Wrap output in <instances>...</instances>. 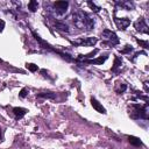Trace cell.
<instances>
[{
    "label": "cell",
    "mask_w": 149,
    "mask_h": 149,
    "mask_svg": "<svg viewBox=\"0 0 149 149\" xmlns=\"http://www.w3.org/2000/svg\"><path fill=\"white\" fill-rule=\"evenodd\" d=\"M73 18V23L77 28L79 29H86V31H91V29L95 27V21L93 19L86 14L83 11H78L76 13H73L72 15Z\"/></svg>",
    "instance_id": "6da1fadb"
},
{
    "label": "cell",
    "mask_w": 149,
    "mask_h": 149,
    "mask_svg": "<svg viewBox=\"0 0 149 149\" xmlns=\"http://www.w3.org/2000/svg\"><path fill=\"white\" fill-rule=\"evenodd\" d=\"M129 116L132 119H148V103H146L143 106L139 104H133L132 105V111L129 112Z\"/></svg>",
    "instance_id": "7a4b0ae2"
},
{
    "label": "cell",
    "mask_w": 149,
    "mask_h": 149,
    "mask_svg": "<svg viewBox=\"0 0 149 149\" xmlns=\"http://www.w3.org/2000/svg\"><path fill=\"white\" fill-rule=\"evenodd\" d=\"M32 34H33V36L35 37V40L41 44V47L42 48H44V49H47V50H49V51H52V52H55V54H57V55H59L62 58H64V59H67V61H73V59L70 57V55H68V54H65V52H63V51H59V50H57V49H55V48H52V46H50L49 43H47L44 40H42L35 32H32Z\"/></svg>",
    "instance_id": "3957f363"
},
{
    "label": "cell",
    "mask_w": 149,
    "mask_h": 149,
    "mask_svg": "<svg viewBox=\"0 0 149 149\" xmlns=\"http://www.w3.org/2000/svg\"><path fill=\"white\" fill-rule=\"evenodd\" d=\"M101 36L105 39V40H107L106 42H104L103 44H105V46H111V47H114V46H116V44H119V37L116 36V34L114 33V32H112V31H110V29H105V31L103 32V34H101Z\"/></svg>",
    "instance_id": "277c9868"
},
{
    "label": "cell",
    "mask_w": 149,
    "mask_h": 149,
    "mask_svg": "<svg viewBox=\"0 0 149 149\" xmlns=\"http://www.w3.org/2000/svg\"><path fill=\"white\" fill-rule=\"evenodd\" d=\"M98 42L97 37H86V39H79L76 41H72L71 43L78 47H93Z\"/></svg>",
    "instance_id": "5b68a950"
},
{
    "label": "cell",
    "mask_w": 149,
    "mask_h": 149,
    "mask_svg": "<svg viewBox=\"0 0 149 149\" xmlns=\"http://www.w3.org/2000/svg\"><path fill=\"white\" fill-rule=\"evenodd\" d=\"M68 7H69L68 1H56V3H54L55 12L58 15H64L67 13V11H68Z\"/></svg>",
    "instance_id": "8992f818"
},
{
    "label": "cell",
    "mask_w": 149,
    "mask_h": 149,
    "mask_svg": "<svg viewBox=\"0 0 149 149\" xmlns=\"http://www.w3.org/2000/svg\"><path fill=\"white\" fill-rule=\"evenodd\" d=\"M134 27L137 32L140 33H144V34H149V28H148V24L146 22V20L143 18H139V20L134 23Z\"/></svg>",
    "instance_id": "52a82bcc"
},
{
    "label": "cell",
    "mask_w": 149,
    "mask_h": 149,
    "mask_svg": "<svg viewBox=\"0 0 149 149\" xmlns=\"http://www.w3.org/2000/svg\"><path fill=\"white\" fill-rule=\"evenodd\" d=\"M114 22L118 27V29L120 31H126V28L131 24V20L128 18H122V19H119L116 16H114Z\"/></svg>",
    "instance_id": "ba28073f"
},
{
    "label": "cell",
    "mask_w": 149,
    "mask_h": 149,
    "mask_svg": "<svg viewBox=\"0 0 149 149\" xmlns=\"http://www.w3.org/2000/svg\"><path fill=\"white\" fill-rule=\"evenodd\" d=\"M91 105H92V107L97 111V112H99V113H103V114H106V110L104 108V106L96 99V98H91Z\"/></svg>",
    "instance_id": "9c48e42d"
},
{
    "label": "cell",
    "mask_w": 149,
    "mask_h": 149,
    "mask_svg": "<svg viewBox=\"0 0 149 149\" xmlns=\"http://www.w3.org/2000/svg\"><path fill=\"white\" fill-rule=\"evenodd\" d=\"M108 58V55L106 54V55H104V56H101V57H99V58H97V59H86V61H84V63H87V64H103L106 59Z\"/></svg>",
    "instance_id": "30bf717a"
},
{
    "label": "cell",
    "mask_w": 149,
    "mask_h": 149,
    "mask_svg": "<svg viewBox=\"0 0 149 149\" xmlns=\"http://www.w3.org/2000/svg\"><path fill=\"white\" fill-rule=\"evenodd\" d=\"M54 26H55L56 29H58V31L69 33V26H68L65 22H62V21H55Z\"/></svg>",
    "instance_id": "8fae6325"
},
{
    "label": "cell",
    "mask_w": 149,
    "mask_h": 149,
    "mask_svg": "<svg viewBox=\"0 0 149 149\" xmlns=\"http://www.w3.org/2000/svg\"><path fill=\"white\" fill-rule=\"evenodd\" d=\"M27 112H28V111H27L26 108H23V107H14V108H13V113H14V115H15L18 119H21L22 116H24Z\"/></svg>",
    "instance_id": "7c38bea8"
},
{
    "label": "cell",
    "mask_w": 149,
    "mask_h": 149,
    "mask_svg": "<svg viewBox=\"0 0 149 149\" xmlns=\"http://www.w3.org/2000/svg\"><path fill=\"white\" fill-rule=\"evenodd\" d=\"M121 65H122V59L119 57V56H115V58H114V64H113V67H112V71L113 72H118V69L119 68H121Z\"/></svg>",
    "instance_id": "4fadbf2b"
},
{
    "label": "cell",
    "mask_w": 149,
    "mask_h": 149,
    "mask_svg": "<svg viewBox=\"0 0 149 149\" xmlns=\"http://www.w3.org/2000/svg\"><path fill=\"white\" fill-rule=\"evenodd\" d=\"M128 141H129V143H131L132 146H134V147H140V146L143 144L142 141H141L139 137H136V136H128Z\"/></svg>",
    "instance_id": "5bb4252c"
},
{
    "label": "cell",
    "mask_w": 149,
    "mask_h": 149,
    "mask_svg": "<svg viewBox=\"0 0 149 149\" xmlns=\"http://www.w3.org/2000/svg\"><path fill=\"white\" fill-rule=\"evenodd\" d=\"M99 50L98 49H95L92 52H90L88 55H79L78 56V58H77V61H86V59H88V58H91V57H93L97 52H98Z\"/></svg>",
    "instance_id": "9a60e30c"
},
{
    "label": "cell",
    "mask_w": 149,
    "mask_h": 149,
    "mask_svg": "<svg viewBox=\"0 0 149 149\" xmlns=\"http://www.w3.org/2000/svg\"><path fill=\"white\" fill-rule=\"evenodd\" d=\"M115 4H116V5H120L121 7H124V8L127 10V11H131V10L134 7V5H133L132 3H129V1H115Z\"/></svg>",
    "instance_id": "2e32d148"
},
{
    "label": "cell",
    "mask_w": 149,
    "mask_h": 149,
    "mask_svg": "<svg viewBox=\"0 0 149 149\" xmlns=\"http://www.w3.org/2000/svg\"><path fill=\"white\" fill-rule=\"evenodd\" d=\"M56 97L55 93L52 92H41L39 95H36V98H47V99H54Z\"/></svg>",
    "instance_id": "e0dca14e"
},
{
    "label": "cell",
    "mask_w": 149,
    "mask_h": 149,
    "mask_svg": "<svg viewBox=\"0 0 149 149\" xmlns=\"http://www.w3.org/2000/svg\"><path fill=\"white\" fill-rule=\"evenodd\" d=\"M37 7H39V4H37V1H35V0H32V1L28 3V10L31 12H36Z\"/></svg>",
    "instance_id": "ac0fdd59"
},
{
    "label": "cell",
    "mask_w": 149,
    "mask_h": 149,
    "mask_svg": "<svg viewBox=\"0 0 149 149\" xmlns=\"http://www.w3.org/2000/svg\"><path fill=\"white\" fill-rule=\"evenodd\" d=\"M26 68H27L29 71H32V72H35V71L39 70V67H37L36 64H34V63H27V64H26Z\"/></svg>",
    "instance_id": "d6986e66"
},
{
    "label": "cell",
    "mask_w": 149,
    "mask_h": 149,
    "mask_svg": "<svg viewBox=\"0 0 149 149\" xmlns=\"http://www.w3.org/2000/svg\"><path fill=\"white\" fill-rule=\"evenodd\" d=\"M87 5H88V6H90V7L92 8V11H95L96 13H98V12L100 11V7L96 6V4H95V3H92V1H87Z\"/></svg>",
    "instance_id": "ffe728a7"
},
{
    "label": "cell",
    "mask_w": 149,
    "mask_h": 149,
    "mask_svg": "<svg viewBox=\"0 0 149 149\" xmlns=\"http://www.w3.org/2000/svg\"><path fill=\"white\" fill-rule=\"evenodd\" d=\"M126 90H127V85H126V84H121L120 88H119V90H116V92H118L119 95H121V93H124Z\"/></svg>",
    "instance_id": "44dd1931"
},
{
    "label": "cell",
    "mask_w": 149,
    "mask_h": 149,
    "mask_svg": "<svg viewBox=\"0 0 149 149\" xmlns=\"http://www.w3.org/2000/svg\"><path fill=\"white\" fill-rule=\"evenodd\" d=\"M27 95H28V90L26 87H23L22 90L20 91V93H19V96H20V98H26L27 97Z\"/></svg>",
    "instance_id": "7402d4cb"
},
{
    "label": "cell",
    "mask_w": 149,
    "mask_h": 149,
    "mask_svg": "<svg viewBox=\"0 0 149 149\" xmlns=\"http://www.w3.org/2000/svg\"><path fill=\"white\" fill-rule=\"evenodd\" d=\"M136 41H137V43H139L140 46H142L144 49H148V48H149V44H148L147 41H142V40H136Z\"/></svg>",
    "instance_id": "603a6c76"
},
{
    "label": "cell",
    "mask_w": 149,
    "mask_h": 149,
    "mask_svg": "<svg viewBox=\"0 0 149 149\" xmlns=\"http://www.w3.org/2000/svg\"><path fill=\"white\" fill-rule=\"evenodd\" d=\"M129 51H133V47H132V46H126V48H125V49L120 50V52H121V54H128Z\"/></svg>",
    "instance_id": "cb8c5ba5"
},
{
    "label": "cell",
    "mask_w": 149,
    "mask_h": 149,
    "mask_svg": "<svg viewBox=\"0 0 149 149\" xmlns=\"http://www.w3.org/2000/svg\"><path fill=\"white\" fill-rule=\"evenodd\" d=\"M5 28V21L4 20H0V32H3Z\"/></svg>",
    "instance_id": "d4e9b609"
},
{
    "label": "cell",
    "mask_w": 149,
    "mask_h": 149,
    "mask_svg": "<svg viewBox=\"0 0 149 149\" xmlns=\"http://www.w3.org/2000/svg\"><path fill=\"white\" fill-rule=\"evenodd\" d=\"M0 62H3V61H1V58H0Z\"/></svg>",
    "instance_id": "484cf974"
},
{
    "label": "cell",
    "mask_w": 149,
    "mask_h": 149,
    "mask_svg": "<svg viewBox=\"0 0 149 149\" xmlns=\"http://www.w3.org/2000/svg\"><path fill=\"white\" fill-rule=\"evenodd\" d=\"M0 137H1V136H0Z\"/></svg>",
    "instance_id": "4316f807"
}]
</instances>
